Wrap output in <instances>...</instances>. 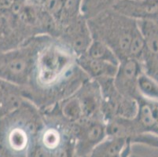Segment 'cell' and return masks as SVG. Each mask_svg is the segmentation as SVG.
<instances>
[{
  "label": "cell",
  "mask_w": 158,
  "mask_h": 157,
  "mask_svg": "<svg viewBox=\"0 0 158 157\" xmlns=\"http://www.w3.org/2000/svg\"><path fill=\"white\" fill-rule=\"evenodd\" d=\"M89 79L68 46L57 37L39 35L29 82L24 86V97L44 111L76 93Z\"/></svg>",
  "instance_id": "obj_1"
},
{
  "label": "cell",
  "mask_w": 158,
  "mask_h": 157,
  "mask_svg": "<svg viewBox=\"0 0 158 157\" xmlns=\"http://www.w3.org/2000/svg\"><path fill=\"white\" fill-rule=\"evenodd\" d=\"M93 39L106 43L120 60H142L146 49L137 21L110 9L87 21Z\"/></svg>",
  "instance_id": "obj_2"
},
{
  "label": "cell",
  "mask_w": 158,
  "mask_h": 157,
  "mask_svg": "<svg viewBox=\"0 0 158 157\" xmlns=\"http://www.w3.org/2000/svg\"><path fill=\"white\" fill-rule=\"evenodd\" d=\"M43 120L42 111L27 100L15 112L0 119V142L6 153L26 157Z\"/></svg>",
  "instance_id": "obj_3"
},
{
  "label": "cell",
  "mask_w": 158,
  "mask_h": 157,
  "mask_svg": "<svg viewBox=\"0 0 158 157\" xmlns=\"http://www.w3.org/2000/svg\"><path fill=\"white\" fill-rule=\"evenodd\" d=\"M38 43L39 35L30 38L18 48L0 51V79L26 86Z\"/></svg>",
  "instance_id": "obj_4"
},
{
  "label": "cell",
  "mask_w": 158,
  "mask_h": 157,
  "mask_svg": "<svg viewBox=\"0 0 158 157\" xmlns=\"http://www.w3.org/2000/svg\"><path fill=\"white\" fill-rule=\"evenodd\" d=\"M102 93V109L106 122L114 118H134L138 104L134 99L122 94L115 86L113 79L98 80Z\"/></svg>",
  "instance_id": "obj_5"
},
{
  "label": "cell",
  "mask_w": 158,
  "mask_h": 157,
  "mask_svg": "<svg viewBox=\"0 0 158 157\" xmlns=\"http://www.w3.org/2000/svg\"><path fill=\"white\" fill-rule=\"evenodd\" d=\"M76 157H88L93 149L107 137L106 122L82 119L73 124Z\"/></svg>",
  "instance_id": "obj_6"
},
{
  "label": "cell",
  "mask_w": 158,
  "mask_h": 157,
  "mask_svg": "<svg viewBox=\"0 0 158 157\" xmlns=\"http://www.w3.org/2000/svg\"><path fill=\"white\" fill-rule=\"evenodd\" d=\"M107 136L121 138L131 145L140 144L158 149V137L141 133L134 118H114L106 122Z\"/></svg>",
  "instance_id": "obj_7"
},
{
  "label": "cell",
  "mask_w": 158,
  "mask_h": 157,
  "mask_svg": "<svg viewBox=\"0 0 158 157\" xmlns=\"http://www.w3.org/2000/svg\"><path fill=\"white\" fill-rule=\"evenodd\" d=\"M57 38L68 46L77 57L85 54L93 41L87 20L82 16L60 26Z\"/></svg>",
  "instance_id": "obj_8"
},
{
  "label": "cell",
  "mask_w": 158,
  "mask_h": 157,
  "mask_svg": "<svg viewBox=\"0 0 158 157\" xmlns=\"http://www.w3.org/2000/svg\"><path fill=\"white\" fill-rule=\"evenodd\" d=\"M143 72V64L140 60L134 58L120 60L116 76L113 78L116 88L124 96L136 101L139 97L138 80Z\"/></svg>",
  "instance_id": "obj_9"
},
{
  "label": "cell",
  "mask_w": 158,
  "mask_h": 157,
  "mask_svg": "<svg viewBox=\"0 0 158 157\" xmlns=\"http://www.w3.org/2000/svg\"><path fill=\"white\" fill-rule=\"evenodd\" d=\"M138 23L146 43L141 60L143 72L158 82V26L152 21H139Z\"/></svg>",
  "instance_id": "obj_10"
},
{
  "label": "cell",
  "mask_w": 158,
  "mask_h": 157,
  "mask_svg": "<svg viewBox=\"0 0 158 157\" xmlns=\"http://www.w3.org/2000/svg\"><path fill=\"white\" fill-rule=\"evenodd\" d=\"M75 95L80 103L84 119L104 120L102 109V93L99 83L89 79L80 86Z\"/></svg>",
  "instance_id": "obj_11"
},
{
  "label": "cell",
  "mask_w": 158,
  "mask_h": 157,
  "mask_svg": "<svg viewBox=\"0 0 158 157\" xmlns=\"http://www.w3.org/2000/svg\"><path fill=\"white\" fill-rule=\"evenodd\" d=\"M112 9L137 21L158 23V0H117Z\"/></svg>",
  "instance_id": "obj_12"
},
{
  "label": "cell",
  "mask_w": 158,
  "mask_h": 157,
  "mask_svg": "<svg viewBox=\"0 0 158 157\" xmlns=\"http://www.w3.org/2000/svg\"><path fill=\"white\" fill-rule=\"evenodd\" d=\"M136 101L138 109L134 119L140 132L158 137V101H149L139 96Z\"/></svg>",
  "instance_id": "obj_13"
},
{
  "label": "cell",
  "mask_w": 158,
  "mask_h": 157,
  "mask_svg": "<svg viewBox=\"0 0 158 157\" xmlns=\"http://www.w3.org/2000/svg\"><path fill=\"white\" fill-rule=\"evenodd\" d=\"M25 101L24 86L0 79V119L15 112Z\"/></svg>",
  "instance_id": "obj_14"
},
{
  "label": "cell",
  "mask_w": 158,
  "mask_h": 157,
  "mask_svg": "<svg viewBox=\"0 0 158 157\" xmlns=\"http://www.w3.org/2000/svg\"><path fill=\"white\" fill-rule=\"evenodd\" d=\"M25 41L14 17L8 12H0V51L18 48Z\"/></svg>",
  "instance_id": "obj_15"
},
{
  "label": "cell",
  "mask_w": 158,
  "mask_h": 157,
  "mask_svg": "<svg viewBox=\"0 0 158 157\" xmlns=\"http://www.w3.org/2000/svg\"><path fill=\"white\" fill-rule=\"evenodd\" d=\"M77 62L86 75L96 81L109 78L113 79L118 68L116 64L90 58L86 54L77 57Z\"/></svg>",
  "instance_id": "obj_16"
},
{
  "label": "cell",
  "mask_w": 158,
  "mask_h": 157,
  "mask_svg": "<svg viewBox=\"0 0 158 157\" xmlns=\"http://www.w3.org/2000/svg\"><path fill=\"white\" fill-rule=\"evenodd\" d=\"M130 145L121 138L107 136L93 149L88 157H116L121 155Z\"/></svg>",
  "instance_id": "obj_17"
},
{
  "label": "cell",
  "mask_w": 158,
  "mask_h": 157,
  "mask_svg": "<svg viewBox=\"0 0 158 157\" xmlns=\"http://www.w3.org/2000/svg\"><path fill=\"white\" fill-rule=\"evenodd\" d=\"M54 106L60 115L70 123H75L84 119L80 103L75 93L61 101Z\"/></svg>",
  "instance_id": "obj_18"
},
{
  "label": "cell",
  "mask_w": 158,
  "mask_h": 157,
  "mask_svg": "<svg viewBox=\"0 0 158 157\" xmlns=\"http://www.w3.org/2000/svg\"><path fill=\"white\" fill-rule=\"evenodd\" d=\"M117 0H82V17L89 21L113 8Z\"/></svg>",
  "instance_id": "obj_19"
},
{
  "label": "cell",
  "mask_w": 158,
  "mask_h": 157,
  "mask_svg": "<svg viewBox=\"0 0 158 157\" xmlns=\"http://www.w3.org/2000/svg\"><path fill=\"white\" fill-rule=\"evenodd\" d=\"M85 54L90 58L102 60L116 65H119L120 63V60L116 57L114 52L106 43L100 40L93 39Z\"/></svg>",
  "instance_id": "obj_20"
},
{
  "label": "cell",
  "mask_w": 158,
  "mask_h": 157,
  "mask_svg": "<svg viewBox=\"0 0 158 157\" xmlns=\"http://www.w3.org/2000/svg\"><path fill=\"white\" fill-rule=\"evenodd\" d=\"M137 88L140 97L149 101H158V82L144 72L139 76Z\"/></svg>",
  "instance_id": "obj_21"
},
{
  "label": "cell",
  "mask_w": 158,
  "mask_h": 157,
  "mask_svg": "<svg viewBox=\"0 0 158 157\" xmlns=\"http://www.w3.org/2000/svg\"><path fill=\"white\" fill-rule=\"evenodd\" d=\"M30 3L40 7L59 23L64 7V0H27Z\"/></svg>",
  "instance_id": "obj_22"
},
{
  "label": "cell",
  "mask_w": 158,
  "mask_h": 157,
  "mask_svg": "<svg viewBox=\"0 0 158 157\" xmlns=\"http://www.w3.org/2000/svg\"><path fill=\"white\" fill-rule=\"evenodd\" d=\"M82 0H64V7L58 25L61 26L66 23L76 19L81 15Z\"/></svg>",
  "instance_id": "obj_23"
},
{
  "label": "cell",
  "mask_w": 158,
  "mask_h": 157,
  "mask_svg": "<svg viewBox=\"0 0 158 157\" xmlns=\"http://www.w3.org/2000/svg\"><path fill=\"white\" fill-rule=\"evenodd\" d=\"M131 145H128L125 149V150L123 151V153L121 155H118L116 157H129L131 155Z\"/></svg>",
  "instance_id": "obj_24"
},
{
  "label": "cell",
  "mask_w": 158,
  "mask_h": 157,
  "mask_svg": "<svg viewBox=\"0 0 158 157\" xmlns=\"http://www.w3.org/2000/svg\"><path fill=\"white\" fill-rule=\"evenodd\" d=\"M3 157H14V156H12V155H8V154H6V152H5V155H4Z\"/></svg>",
  "instance_id": "obj_25"
},
{
  "label": "cell",
  "mask_w": 158,
  "mask_h": 157,
  "mask_svg": "<svg viewBox=\"0 0 158 157\" xmlns=\"http://www.w3.org/2000/svg\"><path fill=\"white\" fill-rule=\"evenodd\" d=\"M156 24H157V25H158V23H156Z\"/></svg>",
  "instance_id": "obj_26"
}]
</instances>
